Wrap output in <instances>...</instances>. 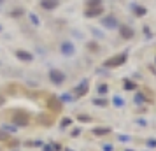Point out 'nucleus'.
<instances>
[{"label": "nucleus", "mask_w": 156, "mask_h": 151, "mask_svg": "<svg viewBox=\"0 0 156 151\" xmlns=\"http://www.w3.org/2000/svg\"><path fill=\"white\" fill-rule=\"evenodd\" d=\"M12 123H16L18 127H27L30 123V118L27 113H23V111H16L14 116H12Z\"/></svg>", "instance_id": "obj_1"}, {"label": "nucleus", "mask_w": 156, "mask_h": 151, "mask_svg": "<svg viewBox=\"0 0 156 151\" xmlns=\"http://www.w3.org/2000/svg\"><path fill=\"white\" fill-rule=\"evenodd\" d=\"M49 79L55 83V84H62L65 81V74L62 70H56V69H53V70L49 72Z\"/></svg>", "instance_id": "obj_2"}, {"label": "nucleus", "mask_w": 156, "mask_h": 151, "mask_svg": "<svg viewBox=\"0 0 156 151\" xmlns=\"http://www.w3.org/2000/svg\"><path fill=\"white\" fill-rule=\"evenodd\" d=\"M125 60H126V55L114 56V58H111V60H107V62H105V67H118V65H121Z\"/></svg>", "instance_id": "obj_3"}, {"label": "nucleus", "mask_w": 156, "mask_h": 151, "mask_svg": "<svg viewBox=\"0 0 156 151\" xmlns=\"http://www.w3.org/2000/svg\"><path fill=\"white\" fill-rule=\"evenodd\" d=\"M62 53H63V55H67V56L74 55V53H76V48H74V44L63 42V44H62Z\"/></svg>", "instance_id": "obj_4"}, {"label": "nucleus", "mask_w": 156, "mask_h": 151, "mask_svg": "<svg viewBox=\"0 0 156 151\" xmlns=\"http://www.w3.org/2000/svg\"><path fill=\"white\" fill-rule=\"evenodd\" d=\"M48 106H49V109L51 111H62V102L60 100H56V99H55V97H53V99H49V102H48Z\"/></svg>", "instance_id": "obj_5"}, {"label": "nucleus", "mask_w": 156, "mask_h": 151, "mask_svg": "<svg viewBox=\"0 0 156 151\" xmlns=\"http://www.w3.org/2000/svg\"><path fill=\"white\" fill-rule=\"evenodd\" d=\"M86 90H88V83H86V81H83V83L76 88V95H77V97H81V95L86 93Z\"/></svg>", "instance_id": "obj_6"}, {"label": "nucleus", "mask_w": 156, "mask_h": 151, "mask_svg": "<svg viewBox=\"0 0 156 151\" xmlns=\"http://www.w3.org/2000/svg\"><path fill=\"white\" fill-rule=\"evenodd\" d=\"M16 56L20 58V60H23V62H30V60H32V55L27 53V51H18V53H16Z\"/></svg>", "instance_id": "obj_7"}, {"label": "nucleus", "mask_w": 156, "mask_h": 151, "mask_svg": "<svg viewBox=\"0 0 156 151\" xmlns=\"http://www.w3.org/2000/svg\"><path fill=\"white\" fill-rule=\"evenodd\" d=\"M56 0H42V7L44 9H55L56 7Z\"/></svg>", "instance_id": "obj_8"}, {"label": "nucleus", "mask_w": 156, "mask_h": 151, "mask_svg": "<svg viewBox=\"0 0 156 151\" xmlns=\"http://www.w3.org/2000/svg\"><path fill=\"white\" fill-rule=\"evenodd\" d=\"M104 25H105V27H109V28H114V27L118 25V21H116L114 18H105V20H104Z\"/></svg>", "instance_id": "obj_9"}, {"label": "nucleus", "mask_w": 156, "mask_h": 151, "mask_svg": "<svg viewBox=\"0 0 156 151\" xmlns=\"http://www.w3.org/2000/svg\"><path fill=\"white\" fill-rule=\"evenodd\" d=\"M121 34H123V37H125V39H130V37L133 35V32H132L130 28H126V27H123V28H121Z\"/></svg>", "instance_id": "obj_10"}, {"label": "nucleus", "mask_w": 156, "mask_h": 151, "mask_svg": "<svg viewBox=\"0 0 156 151\" xmlns=\"http://www.w3.org/2000/svg\"><path fill=\"white\" fill-rule=\"evenodd\" d=\"M28 18L32 20V23H34L35 27H39V25H41V21H39V18H37V16L34 14V13H28Z\"/></svg>", "instance_id": "obj_11"}, {"label": "nucleus", "mask_w": 156, "mask_h": 151, "mask_svg": "<svg viewBox=\"0 0 156 151\" xmlns=\"http://www.w3.org/2000/svg\"><path fill=\"white\" fill-rule=\"evenodd\" d=\"M93 132H95V135H105L109 130H107V128H95Z\"/></svg>", "instance_id": "obj_12"}, {"label": "nucleus", "mask_w": 156, "mask_h": 151, "mask_svg": "<svg viewBox=\"0 0 156 151\" xmlns=\"http://www.w3.org/2000/svg\"><path fill=\"white\" fill-rule=\"evenodd\" d=\"M100 11H102V9H90V11H88V13H86V14L88 16H97V14H100Z\"/></svg>", "instance_id": "obj_13"}, {"label": "nucleus", "mask_w": 156, "mask_h": 151, "mask_svg": "<svg viewBox=\"0 0 156 151\" xmlns=\"http://www.w3.org/2000/svg\"><path fill=\"white\" fill-rule=\"evenodd\" d=\"M105 92H107V86L105 84H102V86L98 88V93H105Z\"/></svg>", "instance_id": "obj_14"}, {"label": "nucleus", "mask_w": 156, "mask_h": 151, "mask_svg": "<svg viewBox=\"0 0 156 151\" xmlns=\"http://www.w3.org/2000/svg\"><path fill=\"white\" fill-rule=\"evenodd\" d=\"M100 4V0H90V2H88V5H98Z\"/></svg>", "instance_id": "obj_15"}, {"label": "nucleus", "mask_w": 156, "mask_h": 151, "mask_svg": "<svg viewBox=\"0 0 156 151\" xmlns=\"http://www.w3.org/2000/svg\"><path fill=\"white\" fill-rule=\"evenodd\" d=\"M7 134H5V132H0V141H5V139H7Z\"/></svg>", "instance_id": "obj_16"}, {"label": "nucleus", "mask_w": 156, "mask_h": 151, "mask_svg": "<svg viewBox=\"0 0 156 151\" xmlns=\"http://www.w3.org/2000/svg\"><path fill=\"white\" fill-rule=\"evenodd\" d=\"M114 104H116V106H123V100H121V99H118V97H116V99H114Z\"/></svg>", "instance_id": "obj_17"}, {"label": "nucleus", "mask_w": 156, "mask_h": 151, "mask_svg": "<svg viewBox=\"0 0 156 151\" xmlns=\"http://www.w3.org/2000/svg\"><path fill=\"white\" fill-rule=\"evenodd\" d=\"M70 120H69V118H65V120H63V121H62V125H63V127H67V125H70Z\"/></svg>", "instance_id": "obj_18"}, {"label": "nucleus", "mask_w": 156, "mask_h": 151, "mask_svg": "<svg viewBox=\"0 0 156 151\" xmlns=\"http://www.w3.org/2000/svg\"><path fill=\"white\" fill-rule=\"evenodd\" d=\"M125 88H128V90H130V88H133V83H125Z\"/></svg>", "instance_id": "obj_19"}, {"label": "nucleus", "mask_w": 156, "mask_h": 151, "mask_svg": "<svg viewBox=\"0 0 156 151\" xmlns=\"http://www.w3.org/2000/svg\"><path fill=\"white\" fill-rule=\"evenodd\" d=\"M104 149H105V151H112V146H109V144H105V146H104Z\"/></svg>", "instance_id": "obj_20"}, {"label": "nucleus", "mask_w": 156, "mask_h": 151, "mask_svg": "<svg viewBox=\"0 0 156 151\" xmlns=\"http://www.w3.org/2000/svg\"><path fill=\"white\" fill-rule=\"evenodd\" d=\"M53 149H55L53 146H44V151H53Z\"/></svg>", "instance_id": "obj_21"}, {"label": "nucleus", "mask_w": 156, "mask_h": 151, "mask_svg": "<svg viewBox=\"0 0 156 151\" xmlns=\"http://www.w3.org/2000/svg\"><path fill=\"white\" fill-rule=\"evenodd\" d=\"M95 104H98V106H105V102L104 100H95Z\"/></svg>", "instance_id": "obj_22"}, {"label": "nucleus", "mask_w": 156, "mask_h": 151, "mask_svg": "<svg viewBox=\"0 0 156 151\" xmlns=\"http://www.w3.org/2000/svg\"><path fill=\"white\" fill-rule=\"evenodd\" d=\"M0 104H4V99H2V97H0Z\"/></svg>", "instance_id": "obj_23"}, {"label": "nucleus", "mask_w": 156, "mask_h": 151, "mask_svg": "<svg viewBox=\"0 0 156 151\" xmlns=\"http://www.w3.org/2000/svg\"><path fill=\"white\" fill-rule=\"evenodd\" d=\"M0 30H2V28H0Z\"/></svg>", "instance_id": "obj_24"}]
</instances>
